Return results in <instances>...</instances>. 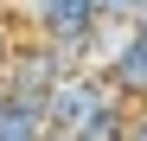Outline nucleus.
Segmentation results:
<instances>
[{
	"label": "nucleus",
	"instance_id": "obj_1",
	"mask_svg": "<svg viewBox=\"0 0 147 141\" xmlns=\"http://www.w3.org/2000/svg\"><path fill=\"white\" fill-rule=\"evenodd\" d=\"M115 103H128V96H121L96 64H83V70H70V77L51 83V96H45V122H51V135H83L96 115H109Z\"/></svg>",
	"mask_w": 147,
	"mask_h": 141
},
{
	"label": "nucleus",
	"instance_id": "obj_2",
	"mask_svg": "<svg viewBox=\"0 0 147 141\" xmlns=\"http://www.w3.org/2000/svg\"><path fill=\"white\" fill-rule=\"evenodd\" d=\"M26 26L38 39H90L102 26V0H38V13Z\"/></svg>",
	"mask_w": 147,
	"mask_h": 141
},
{
	"label": "nucleus",
	"instance_id": "obj_3",
	"mask_svg": "<svg viewBox=\"0 0 147 141\" xmlns=\"http://www.w3.org/2000/svg\"><path fill=\"white\" fill-rule=\"evenodd\" d=\"M45 135H51L45 103H19V96H7V109H0V141H45Z\"/></svg>",
	"mask_w": 147,
	"mask_h": 141
},
{
	"label": "nucleus",
	"instance_id": "obj_4",
	"mask_svg": "<svg viewBox=\"0 0 147 141\" xmlns=\"http://www.w3.org/2000/svg\"><path fill=\"white\" fill-rule=\"evenodd\" d=\"M141 0H102V19H134Z\"/></svg>",
	"mask_w": 147,
	"mask_h": 141
},
{
	"label": "nucleus",
	"instance_id": "obj_5",
	"mask_svg": "<svg viewBox=\"0 0 147 141\" xmlns=\"http://www.w3.org/2000/svg\"><path fill=\"white\" fill-rule=\"evenodd\" d=\"M0 7H7L13 19H32V13H38V0H0Z\"/></svg>",
	"mask_w": 147,
	"mask_h": 141
},
{
	"label": "nucleus",
	"instance_id": "obj_6",
	"mask_svg": "<svg viewBox=\"0 0 147 141\" xmlns=\"http://www.w3.org/2000/svg\"><path fill=\"white\" fill-rule=\"evenodd\" d=\"M7 58H13V32H7V19H0V77H7Z\"/></svg>",
	"mask_w": 147,
	"mask_h": 141
},
{
	"label": "nucleus",
	"instance_id": "obj_7",
	"mask_svg": "<svg viewBox=\"0 0 147 141\" xmlns=\"http://www.w3.org/2000/svg\"><path fill=\"white\" fill-rule=\"evenodd\" d=\"M128 141H147V109H141L134 122H128Z\"/></svg>",
	"mask_w": 147,
	"mask_h": 141
},
{
	"label": "nucleus",
	"instance_id": "obj_8",
	"mask_svg": "<svg viewBox=\"0 0 147 141\" xmlns=\"http://www.w3.org/2000/svg\"><path fill=\"white\" fill-rule=\"evenodd\" d=\"M134 26H141V32H147V0H141V7H134Z\"/></svg>",
	"mask_w": 147,
	"mask_h": 141
},
{
	"label": "nucleus",
	"instance_id": "obj_9",
	"mask_svg": "<svg viewBox=\"0 0 147 141\" xmlns=\"http://www.w3.org/2000/svg\"><path fill=\"white\" fill-rule=\"evenodd\" d=\"M45 141H83V135H45Z\"/></svg>",
	"mask_w": 147,
	"mask_h": 141
},
{
	"label": "nucleus",
	"instance_id": "obj_10",
	"mask_svg": "<svg viewBox=\"0 0 147 141\" xmlns=\"http://www.w3.org/2000/svg\"><path fill=\"white\" fill-rule=\"evenodd\" d=\"M0 109H7V83H0Z\"/></svg>",
	"mask_w": 147,
	"mask_h": 141
}]
</instances>
